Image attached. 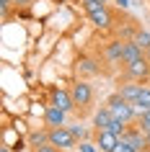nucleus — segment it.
<instances>
[{
	"label": "nucleus",
	"instance_id": "f257e3e1",
	"mask_svg": "<svg viewBox=\"0 0 150 152\" xmlns=\"http://www.w3.org/2000/svg\"><path fill=\"white\" fill-rule=\"evenodd\" d=\"M106 108L111 111V116L117 121H122V124H129V121L134 119V113H137V108H134V103H129V101H124V98L119 96H111L109 101H106Z\"/></svg>",
	"mask_w": 150,
	"mask_h": 152
},
{
	"label": "nucleus",
	"instance_id": "f03ea898",
	"mask_svg": "<svg viewBox=\"0 0 150 152\" xmlns=\"http://www.w3.org/2000/svg\"><path fill=\"white\" fill-rule=\"evenodd\" d=\"M49 144L57 150H70L75 144V137L70 134L67 126H57V129H49Z\"/></svg>",
	"mask_w": 150,
	"mask_h": 152
},
{
	"label": "nucleus",
	"instance_id": "7ed1b4c3",
	"mask_svg": "<svg viewBox=\"0 0 150 152\" xmlns=\"http://www.w3.org/2000/svg\"><path fill=\"white\" fill-rule=\"evenodd\" d=\"M70 96H72V101H75V108H86V106L93 101V90H91V85H88L86 80H78L70 88Z\"/></svg>",
	"mask_w": 150,
	"mask_h": 152
},
{
	"label": "nucleus",
	"instance_id": "20e7f679",
	"mask_svg": "<svg viewBox=\"0 0 150 152\" xmlns=\"http://www.w3.org/2000/svg\"><path fill=\"white\" fill-rule=\"evenodd\" d=\"M124 70H127V75H129V77H132L134 83L150 80V59H148V57H142V59H137V62L127 64Z\"/></svg>",
	"mask_w": 150,
	"mask_h": 152
},
{
	"label": "nucleus",
	"instance_id": "39448f33",
	"mask_svg": "<svg viewBox=\"0 0 150 152\" xmlns=\"http://www.w3.org/2000/svg\"><path fill=\"white\" fill-rule=\"evenodd\" d=\"M52 106H57V108H60V111H65V113H70L72 108H75V101H72L70 90L55 88V93H52Z\"/></svg>",
	"mask_w": 150,
	"mask_h": 152
},
{
	"label": "nucleus",
	"instance_id": "423d86ee",
	"mask_svg": "<svg viewBox=\"0 0 150 152\" xmlns=\"http://www.w3.org/2000/svg\"><path fill=\"white\" fill-rule=\"evenodd\" d=\"M122 142H127L132 150H137V152H145V150H148V134L142 137V129H129V132H124Z\"/></svg>",
	"mask_w": 150,
	"mask_h": 152
},
{
	"label": "nucleus",
	"instance_id": "0eeeda50",
	"mask_svg": "<svg viewBox=\"0 0 150 152\" xmlns=\"http://www.w3.org/2000/svg\"><path fill=\"white\" fill-rule=\"evenodd\" d=\"M65 119H67V113L60 111L57 106H49L47 111H44V124L49 129H57V126H65Z\"/></svg>",
	"mask_w": 150,
	"mask_h": 152
},
{
	"label": "nucleus",
	"instance_id": "6e6552de",
	"mask_svg": "<svg viewBox=\"0 0 150 152\" xmlns=\"http://www.w3.org/2000/svg\"><path fill=\"white\" fill-rule=\"evenodd\" d=\"M96 147H101V152H114L119 147V137L111 132H98L96 137Z\"/></svg>",
	"mask_w": 150,
	"mask_h": 152
},
{
	"label": "nucleus",
	"instance_id": "1a4fd4ad",
	"mask_svg": "<svg viewBox=\"0 0 150 152\" xmlns=\"http://www.w3.org/2000/svg\"><path fill=\"white\" fill-rule=\"evenodd\" d=\"M145 57V52H142L134 41H124V54H122V64H132V62H137V59H142Z\"/></svg>",
	"mask_w": 150,
	"mask_h": 152
},
{
	"label": "nucleus",
	"instance_id": "9d476101",
	"mask_svg": "<svg viewBox=\"0 0 150 152\" xmlns=\"http://www.w3.org/2000/svg\"><path fill=\"white\" fill-rule=\"evenodd\" d=\"M88 18H91V23H93L96 28H109L111 26V13H109L106 5L98 8V10H93V13H88Z\"/></svg>",
	"mask_w": 150,
	"mask_h": 152
},
{
	"label": "nucleus",
	"instance_id": "9b49d317",
	"mask_svg": "<svg viewBox=\"0 0 150 152\" xmlns=\"http://www.w3.org/2000/svg\"><path fill=\"white\" fill-rule=\"evenodd\" d=\"M142 88H145V83H129V85H122L119 96L124 98V101H129V103H134L142 96Z\"/></svg>",
	"mask_w": 150,
	"mask_h": 152
},
{
	"label": "nucleus",
	"instance_id": "f8f14e48",
	"mask_svg": "<svg viewBox=\"0 0 150 152\" xmlns=\"http://www.w3.org/2000/svg\"><path fill=\"white\" fill-rule=\"evenodd\" d=\"M111 121H114V116H111L109 108H98V111H96V116H93V126L98 129V132H109Z\"/></svg>",
	"mask_w": 150,
	"mask_h": 152
},
{
	"label": "nucleus",
	"instance_id": "ddd939ff",
	"mask_svg": "<svg viewBox=\"0 0 150 152\" xmlns=\"http://www.w3.org/2000/svg\"><path fill=\"white\" fill-rule=\"evenodd\" d=\"M122 54H124V41H111L106 47V59L109 62H122Z\"/></svg>",
	"mask_w": 150,
	"mask_h": 152
},
{
	"label": "nucleus",
	"instance_id": "4468645a",
	"mask_svg": "<svg viewBox=\"0 0 150 152\" xmlns=\"http://www.w3.org/2000/svg\"><path fill=\"white\" fill-rule=\"evenodd\" d=\"M134 108H137L140 113H148L150 111V85H148V83H145V88H142V96L134 101Z\"/></svg>",
	"mask_w": 150,
	"mask_h": 152
},
{
	"label": "nucleus",
	"instance_id": "2eb2a0df",
	"mask_svg": "<svg viewBox=\"0 0 150 152\" xmlns=\"http://www.w3.org/2000/svg\"><path fill=\"white\" fill-rule=\"evenodd\" d=\"M29 144H31L34 150H39V147H44V144H49V129H47V132H31V134H29Z\"/></svg>",
	"mask_w": 150,
	"mask_h": 152
},
{
	"label": "nucleus",
	"instance_id": "dca6fc26",
	"mask_svg": "<svg viewBox=\"0 0 150 152\" xmlns=\"http://www.w3.org/2000/svg\"><path fill=\"white\" fill-rule=\"evenodd\" d=\"M78 72L80 75H98V67H96L93 59L83 57V59H78Z\"/></svg>",
	"mask_w": 150,
	"mask_h": 152
},
{
	"label": "nucleus",
	"instance_id": "f3484780",
	"mask_svg": "<svg viewBox=\"0 0 150 152\" xmlns=\"http://www.w3.org/2000/svg\"><path fill=\"white\" fill-rule=\"evenodd\" d=\"M132 41H134V44H137V47L142 49V52H148V49H150V34H148V31H137Z\"/></svg>",
	"mask_w": 150,
	"mask_h": 152
},
{
	"label": "nucleus",
	"instance_id": "a211bd4d",
	"mask_svg": "<svg viewBox=\"0 0 150 152\" xmlns=\"http://www.w3.org/2000/svg\"><path fill=\"white\" fill-rule=\"evenodd\" d=\"M70 129V134L75 137V139H80V142H88V129L80 126V124H75V126H67Z\"/></svg>",
	"mask_w": 150,
	"mask_h": 152
},
{
	"label": "nucleus",
	"instance_id": "6ab92c4d",
	"mask_svg": "<svg viewBox=\"0 0 150 152\" xmlns=\"http://www.w3.org/2000/svg\"><path fill=\"white\" fill-rule=\"evenodd\" d=\"M140 129L145 132V134L150 132V111L148 113H140Z\"/></svg>",
	"mask_w": 150,
	"mask_h": 152
},
{
	"label": "nucleus",
	"instance_id": "aec40b11",
	"mask_svg": "<svg viewBox=\"0 0 150 152\" xmlns=\"http://www.w3.org/2000/svg\"><path fill=\"white\" fill-rule=\"evenodd\" d=\"M114 152H137V150H132V147H129L127 142H122V139H119V147H117Z\"/></svg>",
	"mask_w": 150,
	"mask_h": 152
},
{
	"label": "nucleus",
	"instance_id": "412c9836",
	"mask_svg": "<svg viewBox=\"0 0 150 152\" xmlns=\"http://www.w3.org/2000/svg\"><path fill=\"white\" fill-rule=\"evenodd\" d=\"M80 152H96V144H91V142H80Z\"/></svg>",
	"mask_w": 150,
	"mask_h": 152
},
{
	"label": "nucleus",
	"instance_id": "4be33fe9",
	"mask_svg": "<svg viewBox=\"0 0 150 152\" xmlns=\"http://www.w3.org/2000/svg\"><path fill=\"white\" fill-rule=\"evenodd\" d=\"M34 152H60V150L52 147V144H44V147H39V150H34Z\"/></svg>",
	"mask_w": 150,
	"mask_h": 152
},
{
	"label": "nucleus",
	"instance_id": "5701e85b",
	"mask_svg": "<svg viewBox=\"0 0 150 152\" xmlns=\"http://www.w3.org/2000/svg\"><path fill=\"white\" fill-rule=\"evenodd\" d=\"M114 3H119L122 8H127V5H129V0H114Z\"/></svg>",
	"mask_w": 150,
	"mask_h": 152
},
{
	"label": "nucleus",
	"instance_id": "b1692460",
	"mask_svg": "<svg viewBox=\"0 0 150 152\" xmlns=\"http://www.w3.org/2000/svg\"><path fill=\"white\" fill-rule=\"evenodd\" d=\"M0 152H10V147H0Z\"/></svg>",
	"mask_w": 150,
	"mask_h": 152
},
{
	"label": "nucleus",
	"instance_id": "393cba45",
	"mask_svg": "<svg viewBox=\"0 0 150 152\" xmlns=\"http://www.w3.org/2000/svg\"><path fill=\"white\" fill-rule=\"evenodd\" d=\"M148 150H150V132H148Z\"/></svg>",
	"mask_w": 150,
	"mask_h": 152
}]
</instances>
